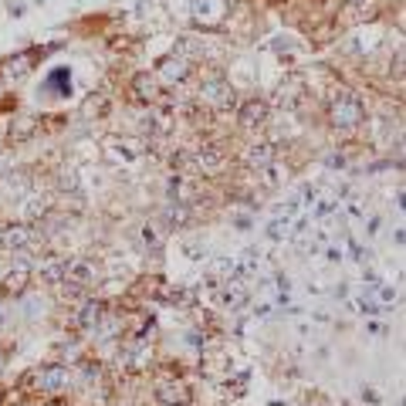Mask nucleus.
<instances>
[{
  "label": "nucleus",
  "instance_id": "a211bd4d",
  "mask_svg": "<svg viewBox=\"0 0 406 406\" xmlns=\"http://www.w3.org/2000/svg\"><path fill=\"white\" fill-rule=\"evenodd\" d=\"M180 406H187V403H180Z\"/></svg>",
  "mask_w": 406,
  "mask_h": 406
},
{
  "label": "nucleus",
  "instance_id": "7ed1b4c3",
  "mask_svg": "<svg viewBox=\"0 0 406 406\" xmlns=\"http://www.w3.org/2000/svg\"><path fill=\"white\" fill-rule=\"evenodd\" d=\"M200 95H203V102H210V105H231V102H234L231 85H227L224 78H213V81H207V85L200 88Z\"/></svg>",
  "mask_w": 406,
  "mask_h": 406
},
{
  "label": "nucleus",
  "instance_id": "2eb2a0df",
  "mask_svg": "<svg viewBox=\"0 0 406 406\" xmlns=\"http://www.w3.org/2000/svg\"><path fill=\"white\" fill-rule=\"evenodd\" d=\"M142 241H146V244H153V248H159V244H163V234H159L156 224H146V227H142Z\"/></svg>",
  "mask_w": 406,
  "mask_h": 406
},
{
  "label": "nucleus",
  "instance_id": "f8f14e48",
  "mask_svg": "<svg viewBox=\"0 0 406 406\" xmlns=\"http://www.w3.org/2000/svg\"><path fill=\"white\" fill-rule=\"evenodd\" d=\"M156 396H159V403H187V389L183 386H173V383H170V386H159V393H156Z\"/></svg>",
  "mask_w": 406,
  "mask_h": 406
},
{
  "label": "nucleus",
  "instance_id": "6e6552de",
  "mask_svg": "<svg viewBox=\"0 0 406 406\" xmlns=\"http://www.w3.org/2000/svg\"><path fill=\"white\" fill-rule=\"evenodd\" d=\"M27 241H31L27 227H7V231L0 234V248H24Z\"/></svg>",
  "mask_w": 406,
  "mask_h": 406
},
{
  "label": "nucleus",
  "instance_id": "f257e3e1",
  "mask_svg": "<svg viewBox=\"0 0 406 406\" xmlns=\"http://www.w3.org/2000/svg\"><path fill=\"white\" fill-rule=\"evenodd\" d=\"M366 116V109H363V102L356 95H339L335 98V105H332V122L335 126H342V129H352V126H359Z\"/></svg>",
  "mask_w": 406,
  "mask_h": 406
},
{
  "label": "nucleus",
  "instance_id": "423d86ee",
  "mask_svg": "<svg viewBox=\"0 0 406 406\" xmlns=\"http://www.w3.org/2000/svg\"><path fill=\"white\" fill-rule=\"evenodd\" d=\"M196 163H200L207 173H217V170L224 166V153H220L217 146H207V149H200V153H196Z\"/></svg>",
  "mask_w": 406,
  "mask_h": 406
},
{
  "label": "nucleus",
  "instance_id": "9d476101",
  "mask_svg": "<svg viewBox=\"0 0 406 406\" xmlns=\"http://www.w3.org/2000/svg\"><path fill=\"white\" fill-rule=\"evenodd\" d=\"M271 159H274V149H271V146H251V149L244 153V163H248V166H261V170L268 166Z\"/></svg>",
  "mask_w": 406,
  "mask_h": 406
},
{
  "label": "nucleus",
  "instance_id": "f03ea898",
  "mask_svg": "<svg viewBox=\"0 0 406 406\" xmlns=\"http://www.w3.org/2000/svg\"><path fill=\"white\" fill-rule=\"evenodd\" d=\"M190 7H194V18L203 20V24H220L227 14L224 0H190Z\"/></svg>",
  "mask_w": 406,
  "mask_h": 406
},
{
  "label": "nucleus",
  "instance_id": "1a4fd4ad",
  "mask_svg": "<svg viewBox=\"0 0 406 406\" xmlns=\"http://www.w3.org/2000/svg\"><path fill=\"white\" fill-rule=\"evenodd\" d=\"M27 281H31V268H27V264H18V268L7 274V291L20 295V291L27 288Z\"/></svg>",
  "mask_w": 406,
  "mask_h": 406
},
{
  "label": "nucleus",
  "instance_id": "4468645a",
  "mask_svg": "<svg viewBox=\"0 0 406 406\" xmlns=\"http://www.w3.org/2000/svg\"><path fill=\"white\" fill-rule=\"evenodd\" d=\"M18 122H20L18 129L11 126V139H24V135L34 133V119H18Z\"/></svg>",
  "mask_w": 406,
  "mask_h": 406
},
{
  "label": "nucleus",
  "instance_id": "dca6fc26",
  "mask_svg": "<svg viewBox=\"0 0 406 406\" xmlns=\"http://www.w3.org/2000/svg\"><path fill=\"white\" fill-rule=\"evenodd\" d=\"M166 220H170V224H187V207H170V210H166Z\"/></svg>",
  "mask_w": 406,
  "mask_h": 406
},
{
  "label": "nucleus",
  "instance_id": "0eeeda50",
  "mask_svg": "<svg viewBox=\"0 0 406 406\" xmlns=\"http://www.w3.org/2000/svg\"><path fill=\"white\" fill-rule=\"evenodd\" d=\"M159 78H163V81H183V78H187V61L183 58H166L163 61Z\"/></svg>",
  "mask_w": 406,
  "mask_h": 406
},
{
  "label": "nucleus",
  "instance_id": "ddd939ff",
  "mask_svg": "<svg viewBox=\"0 0 406 406\" xmlns=\"http://www.w3.org/2000/svg\"><path fill=\"white\" fill-rule=\"evenodd\" d=\"M135 92H139V98H156V78L135 75Z\"/></svg>",
  "mask_w": 406,
  "mask_h": 406
},
{
  "label": "nucleus",
  "instance_id": "39448f33",
  "mask_svg": "<svg viewBox=\"0 0 406 406\" xmlns=\"http://www.w3.org/2000/svg\"><path fill=\"white\" fill-rule=\"evenodd\" d=\"M264 119H268V105L257 102V98H251V102L241 109V122H244V126H261Z\"/></svg>",
  "mask_w": 406,
  "mask_h": 406
},
{
  "label": "nucleus",
  "instance_id": "9b49d317",
  "mask_svg": "<svg viewBox=\"0 0 406 406\" xmlns=\"http://www.w3.org/2000/svg\"><path fill=\"white\" fill-rule=\"evenodd\" d=\"M98 322H102V305H98V302H88V305H85V309H81V315H78V325H81V329H95Z\"/></svg>",
  "mask_w": 406,
  "mask_h": 406
},
{
  "label": "nucleus",
  "instance_id": "20e7f679",
  "mask_svg": "<svg viewBox=\"0 0 406 406\" xmlns=\"http://www.w3.org/2000/svg\"><path fill=\"white\" fill-rule=\"evenodd\" d=\"M65 386H68V369H65V366H48L38 376V389H41V393H61Z\"/></svg>",
  "mask_w": 406,
  "mask_h": 406
},
{
  "label": "nucleus",
  "instance_id": "f3484780",
  "mask_svg": "<svg viewBox=\"0 0 406 406\" xmlns=\"http://www.w3.org/2000/svg\"><path fill=\"white\" fill-rule=\"evenodd\" d=\"M7 170H11V156L0 153V176H7Z\"/></svg>",
  "mask_w": 406,
  "mask_h": 406
}]
</instances>
